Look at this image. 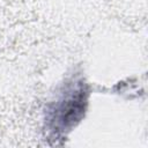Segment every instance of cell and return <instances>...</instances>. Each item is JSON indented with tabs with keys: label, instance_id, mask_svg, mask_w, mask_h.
<instances>
[{
	"label": "cell",
	"instance_id": "6da1fadb",
	"mask_svg": "<svg viewBox=\"0 0 148 148\" xmlns=\"http://www.w3.org/2000/svg\"><path fill=\"white\" fill-rule=\"evenodd\" d=\"M88 103V88L82 79H73L51 103L46 111L47 130L56 136L69 132L84 116Z\"/></svg>",
	"mask_w": 148,
	"mask_h": 148
}]
</instances>
